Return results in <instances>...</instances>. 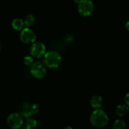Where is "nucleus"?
I'll return each instance as SVG.
<instances>
[{
    "mask_svg": "<svg viewBox=\"0 0 129 129\" xmlns=\"http://www.w3.org/2000/svg\"><path fill=\"white\" fill-rule=\"evenodd\" d=\"M109 118L107 113L101 108L94 109L90 115L89 122L91 124L96 128H103L108 123Z\"/></svg>",
    "mask_w": 129,
    "mask_h": 129,
    "instance_id": "obj_1",
    "label": "nucleus"
},
{
    "mask_svg": "<svg viewBox=\"0 0 129 129\" xmlns=\"http://www.w3.org/2000/svg\"><path fill=\"white\" fill-rule=\"evenodd\" d=\"M62 62V56L58 52L49 51L44 55V64L47 68L55 69L58 68Z\"/></svg>",
    "mask_w": 129,
    "mask_h": 129,
    "instance_id": "obj_2",
    "label": "nucleus"
},
{
    "mask_svg": "<svg viewBox=\"0 0 129 129\" xmlns=\"http://www.w3.org/2000/svg\"><path fill=\"white\" fill-rule=\"evenodd\" d=\"M30 72L36 79H42L47 74V67L41 62H34L30 66Z\"/></svg>",
    "mask_w": 129,
    "mask_h": 129,
    "instance_id": "obj_3",
    "label": "nucleus"
},
{
    "mask_svg": "<svg viewBox=\"0 0 129 129\" xmlns=\"http://www.w3.org/2000/svg\"><path fill=\"white\" fill-rule=\"evenodd\" d=\"M78 10L79 15L84 17L89 16L94 11V5L91 0H81L78 3Z\"/></svg>",
    "mask_w": 129,
    "mask_h": 129,
    "instance_id": "obj_4",
    "label": "nucleus"
},
{
    "mask_svg": "<svg viewBox=\"0 0 129 129\" xmlns=\"http://www.w3.org/2000/svg\"><path fill=\"white\" fill-rule=\"evenodd\" d=\"M20 40L26 44H32L37 40V35L35 31L28 27L23 28L20 31Z\"/></svg>",
    "mask_w": 129,
    "mask_h": 129,
    "instance_id": "obj_5",
    "label": "nucleus"
},
{
    "mask_svg": "<svg viewBox=\"0 0 129 129\" xmlns=\"http://www.w3.org/2000/svg\"><path fill=\"white\" fill-rule=\"evenodd\" d=\"M23 117L21 114L18 113H13L8 116L7 118V124L12 129H18L21 128L23 124Z\"/></svg>",
    "mask_w": 129,
    "mask_h": 129,
    "instance_id": "obj_6",
    "label": "nucleus"
},
{
    "mask_svg": "<svg viewBox=\"0 0 129 129\" xmlns=\"http://www.w3.org/2000/svg\"><path fill=\"white\" fill-rule=\"evenodd\" d=\"M30 52L33 57L40 58L46 52V47L43 43L35 42L30 47Z\"/></svg>",
    "mask_w": 129,
    "mask_h": 129,
    "instance_id": "obj_7",
    "label": "nucleus"
},
{
    "mask_svg": "<svg viewBox=\"0 0 129 129\" xmlns=\"http://www.w3.org/2000/svg\"><path fill=\"white\" fill-rule=\"evenodd\" d=\"M89 103L91 107L94 109L101 108L103 104V98L100 95L93 96L89 100Z\"/></svg>",
    "mask_w": 129,
    "mask_h": 129,
    "instance_id": "obj_8",
    "label": "nucleus"
},
{
    "mask_svg": "<svg viewBox=\"0 0 129 129\" xmlns=\"http://www.w3.org/2000/svg\"><path fill=\"white\" fill-rule=\"evenodd\" d=\"M129 111V107L126 104L118 105L115 108V114L120 117L125 115Z\"/></svg>",
    "mask_w": 129,
    "mask_h": 129,
    "instance_id": "obj_9",
    "label": "nucleus"
},
{
    "mask_svg": "<svg viewBox=\"0 0 129 129\" xmlns=\"http://www.w3.org/2000/svg\"><path fill=\"white\" fill-rule=\"evenodd\" d=\"M24 26H25V24H24L23 20L19 18H16L11 21V26L14 30H17V31H21L24 28Z\"/></svg>",
    "mask_w": 129,
    "mask_h": 129,
    "instance_id": "obj_10",
    "label": "nucleus"
},
{
    "mask_svg": "<svg viewBox=\"0 0 129 129\" xmlns=\"http://www.w3.org/2000/svg\"><path fill=\"white\" fill-rule=\"evenodd\" d=\"M23 21L24 24L26 27H31L35 25L36 22V17L32 14H28L25 16Z\"/></svg>",
    "mask_w": 129,
    "mask_h": 129,
    "instance_id": "obj_11",
    "label": "nucleus"
},
{
    "mask_svg": "<svg viewBox=\"0 0 129 129\" xmlns=\"http://www.w3.org/2000/svg\"><path fill=\"white\" fill-rule=\"evenodd\" d=\"M23 125L24 129H35L37 126V122L32 118H28Z\"/></svg>",
    "mask_w": 129,
    "mask_h": 129,
    "instance_id": "obj_12",
    "label": "nucleus"
},
{
    "mask_svg": "<svg viewBox=\"0 0 129 129\" xmlns=\"http://www.w3.org/2000/svg\"><path fill=\"white\" fill-rule=\"evenodd\" d=\"M21 115L23 117L28 118H31L33 117L32 114H31V112H30V105L28 104L24 105L23 107L22 110H21Z\"/></svg>",
    "mask_w": 129,
    "mask_h": 129,
    "instance_id": "obj_13",
    "label": "nucleus"
},
{
    "mask_svg": "<svg viewBox=\"0 0 129 129\" xmlns=\"http://www.w3.org/2000/svg\"><path fill=\"white\" fill-rule=\"evenodd\" d=\"M126 127V123L123 119H117L113 122V129H125Z\"/></svg>",
    "mask_w": 129,
    "mask_h": 129,
    "instance_id": "obj_14",
    "label": "nucleus"
},
{
    "mask_svg": "<svg viewBox=\"0 0 129 129\" xmlns=\"http://www.w3.org/2000/svg\"><path fill=\"white\" fill-rule=\"evenodd\" d=\"M40 106L39 105L37 104V103H34L30 105V112H31L32 115H35L37 114L40 111Z\"/></svg>",
    "mask_w": 129,
    "mask_h": 129,
    "instance_id": "obj_15",
    "label": "nucleus"
},
{
    "mask_svg": "<svg viewBox=\"0 0 129 129\" xmlns=\"http://www.w3.org/2000/svg\"><path fill=\"white\" fill-rule=\"evenodd\" d=\"M34 59H33L32 56H30V55H26L24 57L23 59V62L27 66H30L31 64L34 63Z\"/></svg>",
    "mask_w": 129,
    "mask_h": 129,
    "instance_id": "obj_16",
    "label": "nucleus"
},
{
    "mask_svg": "<svg viewBox=\"0 0 129 129\" xmlns=\"http://www.w3.org/2000/svg\"><path fill=\"white\" fill-rule=\"evenodd\" d=\"M124 101H125V104L127 105V106L129 107V93H127L125 94L124 98Z\"/></svg>",
    "mask_w": 129,
    "mask_h": 129,
    "instance_id": "obj_17",
    "label": "nucleus"
},
{
    "mask_svg": "<svg viewBox=\"0 0 129 129\" xmlns=\"http://www.w3.org/2000/svg\"><path fill=\"white\" fill-rule=\"evenodd\" d=\"M125 28L127 29L128 31H129V20L127 21V22L125 23Z\"/></svg>",
    "mask_w": 129,
    "mask_h": 129,
    "instance_id": "obj_18",
    "label": "nucleus"
},
{
    "mask_svg": "<svg viewBox=\"0 0 129 129\" xmlns=\"http://www.w3.org/2000/svg\"><path fill=\"white\" fill-rule=\"evenodd\" d=\"M64 129H73V127H70V126H67V127H66Z\"/></svg>",
    "mask_w": 129,
    "mask_h": 129,
    "instance_id": "obj_19",
    "label": "nucleus"
},
{
    "mask_svg": "<svg viewBox=\"0 0 129 129\" xmlns=\"http://www.w3.org/2000/svg\"><path fill=\"white\" fill-rule=\"evenodd\" d=\"M73 1H74V3H76V4H78V3L79 2V1H81V0H73Z\"/></svg>",
    "mask_w": 129,
    "mask_h": 129,
    "instance_id": "obj_20",
    "label": "nucleus"
},
{
    "mask_svg": "<svg viewBox=\"0 0 129 129\" xmlns=\"http://www.w3.org/2000/svg\"><path fill=\"white\" fill-rule=\"evenodd\" d=\"M1 48H2V44H1V40H0V52H1Z\"/></svg>",
    "mask_w": 129,
    "mask_h": 129,
    "instance_id": "obj_21",
    "label": "nucleus"
},
{
    "mask_svg": "<svg viewBox=\"0 0 129 129\" xmlns=\"http://www.w3.org/2000/svg\"><path fill=\"white\" fill-rule=\"evenodd\" d=\"M18 129H24V128H18Z\"/></svg>",
    "mask_w": 129,
    "mask_h": 129,
    "instance_id": "obj_22",
    "label": "nucleus"
}]
</instances>
